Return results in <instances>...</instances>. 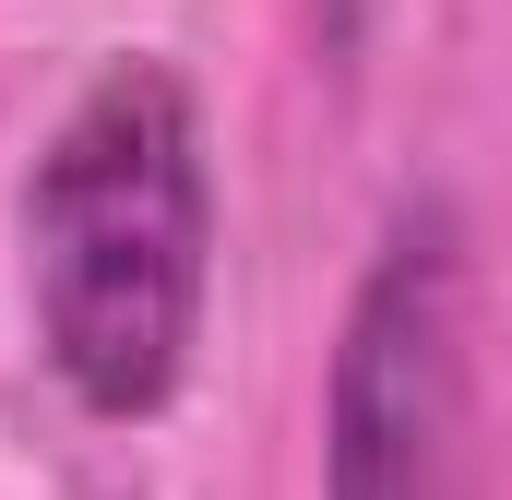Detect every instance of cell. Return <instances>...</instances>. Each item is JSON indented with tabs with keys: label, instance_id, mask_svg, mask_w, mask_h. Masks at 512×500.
<instances>
[{
	"label": "cell",
	"instance_id": "6da1fadb",
	"mask_svg": "<svg viewBox=\"0 0 512 500\" xmlns=\"http://www.w3.org/2000/svg\"><path fill=\"white\" fill-rule=\"evenodd\" d=\"M215 286V167L179 60L120 48L24 167V310L60 393L108 429L167 417Z\"/></svg>",
	"mask_w": 512,
	"mask_h": 500
},
{
	"label": "cell",
	"instance_id": "7a4b0ae2",
	"mask_svg": "<svg viewBox=\"0 0 512 500\" xmlns=\"http://www.w3.org/2000/svg\"><path fill=\"white\" fill-rule=\"evenodd\" d=\"M322 500H477V250L453 191H405L346 286Z\"/></svg>",
	"mask_w": 512,
	"mask_h": 500
},
{
	"label": "cell",
	"instance_id": "3957f363",
	"mask_svg": "<svg viewBox=\"0 0 512 500\" xmlns=\"http://www.w3.org/2000/svg\"><path fill=\"white\" fill-rule=\"evenodd\" d=\"M310 12H322V36H334V48H358V36L382 24V0H310Z\"/></svg>",
	"mask_w": 512,
	"mask_h": 500
}]
</instances>
